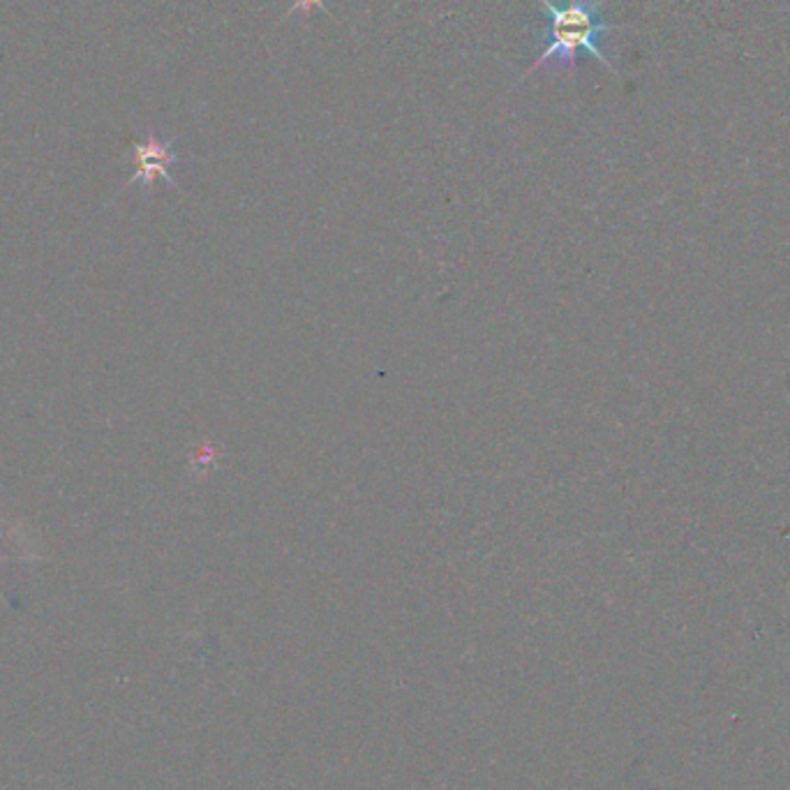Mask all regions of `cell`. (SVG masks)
<instances>
[{
  "label": "cell",
  "instance_id": "277c9868",
  "mask_svg": "<svg viewBox=\"0 0 790 790\" xmlns=\"http://www.w3.org/2000/svg\"><path fill=\"white\" fill-rule=\"evenodd\" d=\"M8 559H25V557H14V555H0V562H8Z\"/></svg>",
  "mask_w": 790,
  "mask_h": 790
},
{
  "label": "cell",
  "instance_id": "6da1fadb",
  "mask_svg": "<svg viewBox=\"0 0 790 790\" xmlns=\"http://www.w3.org/2000/svg\"><path fill=\"white\" fill-rule=\"evenodd\" d=\"M537 3L548 12L550 17V44L541 51L527 72L520 74V82H525V76L531 72H537L539 67H555L562 72H573L580 51H588L592 59L603 63L610 74L618 76L615 65L608 61L603 54V49L599 46V40L615 31L618 25L605 23L601 19V6L603 0H569L565 8H559L550 0H537Z\"/></svg>",
  "mask_w": 790,
  "mask_h": 790
},
{
  "label": "cell",
  "instance_id": "5b68a950",
  "mask_svg": "<svg viewBox=\"0 0 790 790\" xmlns=\"http://www.w3.org/2000/svg\"><path fill=\"white\" fill-rule=\"evenodd\" d=\"M0 601H6V603H8V599H6V594H3V592H0Z\"/></svg>",
  "mask_w": 790,
  "mask_h": 790
},
{
  "label": "cell",
  "instance_id": "3957f363",
  "mask_svg": "<svg viewBox=\"0 0 790 790\" xmlns=\"http://www.w3.org/2000/svg\"><path fill=\"white\" fill-rule=\"evenodd\" d=\"M313 10H322V12L328 14V10L324 8V0H292V8L285 12V17L280 19V21H285V19H289V17H294V14H305V17H308Z\"/></svg>",
  "mask_w": 790,
  "mask_h": 790
},
{
  "label": "cell",
  "instance_id": "7a4b0ae2",
  "mask_svg": "<svg viewBox=\"0 0 790 790\" xmlns=\"http://www.w3.org/2000/svg\"><path fill=\"white\" fill-rule=\"evenodd\" d=\"M173 162V152L169 148V144H162L158 141L156 137H150L146 144H139L137 146V173L133 181H146L150 183L152 178H167L169 181V165Z\"/></svg>",
  "mask_w": 790,
  "mask_h": 790
}]
</instances>
